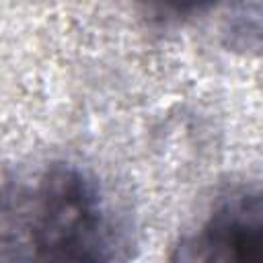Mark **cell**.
Here are the masks:
<instances>
[{"label":"cell","instance_id":"1","mask_svg":"<svg viewBox=\"0 0 263 263\" xmlns=\"http://www.w3.org/2000/svg\"><path fill=\"white\" fill-rule=\"evenodd\" d=\"M0 247L43 259H109L111 232L97 183L78 166L51 164L4 199Z\"/></svg>","mask_w":263,"mask_h":263},{"label":"cell","instance_id":"2","mask_svg":"<svg viewBox=\"0 0 263 263\" xmlns=\"http://www.w3.org/2000/svg\"><path fill=\"white\" fill-rule=\"evenodd\" d=\"M181 261H259L261 195L257 189H234L220 197L199 230L177 249Z\"/></svg>","mask_w":263,"mask_h":263},{"label":"cell","instance_id":"3","mask_svg":"<svg viewBox=\"0 0 263 263\" xmlns=\"http://www.w3.org/2000/svg\"><path fill=\"white\" fill-rule=\"evenodd\" d=\"M156 2H160L164 6H171V8H177V10H187V8L201 6L208 0H156Z\"/></svg>","mask_w":263,"mask_h":263}]
</instances>
